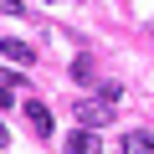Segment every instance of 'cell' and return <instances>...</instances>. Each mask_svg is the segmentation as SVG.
I'll list each match as a JSON object with an SVG mask.
<instances>
[{
	"label": "cell",
	"instance_id": "6da1fadb",
	"mask_svg": "<svg viewBox=\"0 0 154 154\" xmlns=\"http://www.w3.org/2000/svg\"><path fill=\"white\" fill-rule=\"evenodd\" d=\"M113 123V103L108 98H82V103H77V128H108Z\"/></svg>",
	"mask_w": 154,
	"mask_h": 154
},
{
	"label": "cell",
	"instance_id": "7a4b0ae2",
	"mask_svg": "<svg viewBox=\"0 0 154 154\" xmlns=\"http://www.w3.org/2000/svg\"><path fill=\"white\" fill-rule=\"evenodd\" d=\"M0 57L16 62V67H31V62H36V51H31L26 41H16V36H11V41H0Z\"/></svg>",
	"mask_w": 154,
	"mask_h": 154
},
{
	"label": "cell",
	"instance_id": "3957f363",
	"mask_svg": "<svg viewBox=\"0 0 154 154\" xmlns=\"http://www.w3.org/2000/svg\"><path fill=\"white\" fill-rule=\"evenodd\" d=\"M67 154H103V149H98V134H93V128H77V134L67 139Z\"/></svg>",
	"mask_w": 154,
	"mask_h": 154
},
{
	"label": "cell",
	"instance_id": "277c9868",
	"mask_svg": "<svg viewBox=\"0 0 154 154\" xmlns=\"http://www.w3.org/2000/svg\"><path fill=\"white\" fill-rule=\"evenodd\" d=\"M26 118H31V128H36L41 139L51 134V113H46V103H41V98H36V103H26Z\"/></svg>",
	"mask_w": 154,
	"mask_h": 154
},
{
	"label": "cell",
	"instance_id": "5b68a950",
	"mask_svg": "<svg viewBox=\"0 0 154 154\" xmlns=\"http://www.w3.org/2000/svg\"><path fill=\"white\" fill-rule=\"evenodd\" d=\"M123 154H154V134H123Z\"/></svg>",
	"mask_w": 154,
	"mask_h": 154
},
{
	"label": "cell",
	"instance_id": "8992f818",
	"mask_svg": "<svg viewBox=\"0 0 154 154\" xmlns=\"http://www.w3.org/2000/svg\"><path fill=\"white\" fill-rule=\"evenodd\" d=\"M93 77H98V72H93V62H88V57H77V62H72V82H82V88H88Z\"/></svg>",
	"mask_w": 154,
	"mask_h": 154
},
{
	"label": "cell",
	"instance_id": "52a82bcc",
	"mask_svg": "<svg viewBox=\"0 0 154 154\" xmlns=\"http://www.w3.org/2000/svg\"><path fill=\"white\" fill-rule=\"evenodd\" d=\"M5 108H11V88L0 82V113H5Z\"/></svg>",
	"mask_w": 154,
	"mask_h": 154
},
{
	"label": "cell",
	"instance_id": "ba28073f",
	"mask_svg": "<svg viewBox=\"0 0 154 154\" xmlns=\"http://www.w3.org/2000/svg\"><path fill=\"white\" fill-rule=\"evenodd\" d=\"M5 144H11V128H5V123H0V149H5Z\"/></svg>",
	"mask_w": 154,
	"mask_h": 154
}]
</instances>
